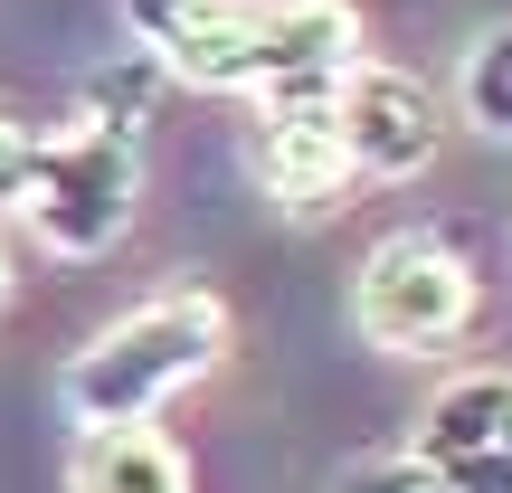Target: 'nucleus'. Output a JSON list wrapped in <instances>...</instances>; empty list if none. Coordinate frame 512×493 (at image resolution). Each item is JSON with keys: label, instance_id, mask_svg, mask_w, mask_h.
I'll return each instance as SVG.
<instances>
[{"label": "nucleus", "instance_id": "obj_3", "mask_svg": "<svg viewBox=\"0 0 512 493\" xmlns=\"http://www.w3.org/2000/svg\"><path fill=\"white\" fill-rule=\"evenodd\" d=\"M133 200H143V133L76 114L57 133H29L10 219L48 256H105L133 228Z\"/></svg>", "mask_w": 512, "mask_h": 493}, {"label": "nucleus", "instance_id": "obj_11", "mask_svg": "<svg viewBox=\"0 0 512 493\" xmlns=\"http://www.w3.org/2000/svg\"><path fill=\"white\" fill-rule=\"evenodd\" d=\"M19 162H29V124L0 105V219H10V200H19Z\"/></svg>", "mask_w": 512, "mask_h": 493}, {"label": "nucleus", "instance_id": "obj_4", "mask_svg": "<svg viewBox=\"0 0 512 493\" xmlns=\"http://www.w3.org/2000/svg\"><path fill=\"white\" fill-rule=\"evenodd\" d=\"M475 266H465L446 238H427V228H399V238H380L361 256V275H351V323H361L370 351H399V361H427V351L465 342V323H475Z\"/></svg>", "mask_w": 512, "mask_h": 493}, {"label": "nucleus", "instance_id": "obj_7", "mask_svg": "<svg viewBox=\"0 0 512 493\" xmlns=\"http://www.w3.org/2000/svg\"><path fill=\"white\" fill-rule=\"evenodd\" d=\"M418 465H456V456H512V370H465L427 399L418 437H408Z\"/></svg>", "mask_w": 512, "mask_h": 493}, {"label": "nucleus", "instance_id": "obj_2", "mask_svg": "<svg viewBox=\"0 0 512 493\" xmlns=\"http://www.w3.org/2000/svg\"><path fill=\"white\" fill-rule=\"evenodd\" d=\"M228 351V304L209 285L152 294V304L114 313L67 370H57V408L76 427H152V408L181 399L190 380H209Z\"/></svg>", "mask_w": 512, "mask_h": 493}, {"label": "nucleus", "instance_id": "obj_10", "mask_svg": "<svg viewBox=\"0 0 512 493\" xmlns=\"http://www.w3.org/2000/svg\"><path fill=\"white\" fill-rule=\"evenodd\" d=\"M342 493H437V475H427L408 446H370V456L342 465Z\"/></svg>", "mask_w": 512, "mask_h": 493}, {"label": "nucleus", "instance_id": "obj_5", "mask_svg": "<svg viewBox=\"0 0 512 493\" xmlns=\"http://www.w3.org/2000/svg\"><path fill=\"white\" fill-rule=\"evenodd\" d=\"M332 124H342L351 181H418V171L437 162V133H446L427 76L380 67V57H361V67L332 86Z\"/></svg>", "mask_w": 512, "mask_h": 493}, {"label": "nucleus", "instance_id": "obj_13", "mask_svg": "<svg viewBox=\"0 0 512 493\" xmlns=\"http://www.w3.org/2000/svg\"><path fill=\"white\" fill-rule=\"evenodd\" d=\"M503 275H512V228H503Z\"/></svg>", "mask_w": 512, "mask_h": 493}, {"label": "nucleus", "instance_id": "obj_6", "mask_svg": "<svg viewBox=\"0 0 512 493\" xmlns=\"http://www.w3.org/2000/svg\"><path fill=\"white\" fill-rule=\"evenodd\" d=\"M256 181L285 219H332L351 190V152L332 124V95H275L256 105Z\"/></svg>", "mask_w": 512, "mask_h": 493}, {"label": "nucleus", "instance_id": "obj_8", "mask_svg": "<svg viewBox=\"0 0 512 493\" xmlns=\"http://www.w3.org/2000/svg\"><path fill=\"white\" fill-rule=\"evenodd\" d=\"M67 493H190V465L162 427H86L67 456Z\"/></svg>", "mask_w": 512, "mask_h": 493}, {"label": "nucleus", "instance_id": "obj_1", "mask_svg": "<svg viewBox=\"0 0 512 493\" xmlns=\"http://www.w3.org/2000/svg\"><path fill=\"white\" fill-rule=\"evenodd\" d=\"M162 76L209 95H332L361 67V10L351 0H190L171 19Z\"/></svg>", "mask_w": 512, "mask_h": 493}, {"label": "nucleus", "instance_id": "obj_9", "mask_svg": "<svg viewBox=\"0 0 512 493\" xmlns=\"http://www.w3.org/2000/svg\"><path fill=\"white\" fill-rule=\"evenodd\" d=\"M456 95H465V124L512 152V19H494V29L465 48V86Z\"/></svg>", "mask_w": 512, "mask_h": 493}, {"label": "nucleus", "instance_id": "obj_12", "mask_svg": "<svg viewBox=\"0 0 512 493\" xmlns=\"http://www.w3.org/2000/svg\"><path fill=\"white\" fill-rule=\"evenodd\" d=\"M0 304H10V256H0Z\"/></svg>", "mask_w": 512, "mask_h": 493}]
</instances>
